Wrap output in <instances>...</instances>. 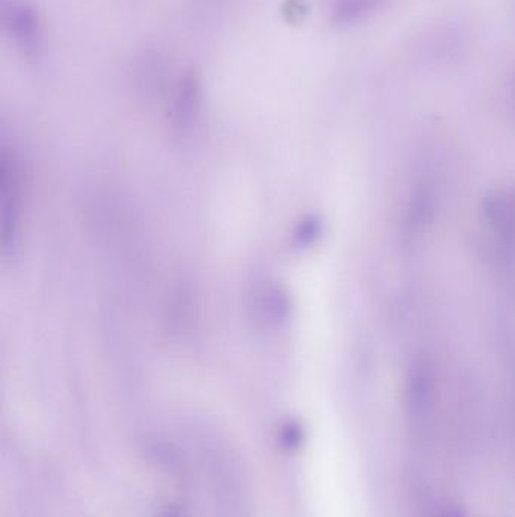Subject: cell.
Returning <instances> with one entry per match:
<instances>
[{
    "label": "cell",
    "instance_id": "4",
    "mask_svg": "<svg viewBox=\"0 0 515 517\" xmlns=\"http://www.w3.org/2000/svg\"><path fill=\"white\" fill-rule=\"evenodd\" d=\"M390 0H339L333 10V22L352 25L383 10Z\"/></svg>",
    "mask_w": 515,
    "mask_h": 517
},
{
    "label": "cell",
    "instance_id": "8",
    "mask_svg": "<svg viewBox=\"0 0 515 517\" xmlns=\"http://www.w3.org/2000/svg\"><path fill=\"white\" fill-rule=\"evenodd\" d=\"M512 90H514V97H515V78H514V82H512Z\"/></svg>",
    "mask_w": 515,
    "mask_h": 517
},
{
    "label": "cell",
    "instance_id": "5",
    "mask_svg": "<svg viewBox=\"0 0 515 517\" xmlns=\"http://www.w3.org/2000/svg\"><path fill=\"white\" fill-rule=\"evenodd\" d=\"M301 439H303V433H301L298 425H286L281 431V443L286 449H297L300 446Z\"/></svg>",
    "mask_w": 515,
    "mask_h": 517
},
{
    "label": "cell",
    "instance_id": "3",
    "mask_svg": "<svg viewBox=\"0 0 515 517\" xmlns=\"http://www.w3.org/2000/svg\"><path fill=\"white\" fill-rule=\"evenodd\" d=\"M200 84L195 76H186L180 82L177 90L176 102H174V117L180 127H189L197 120L200 112Z\"/></svg>",
    "mask_w": 515,
    "mask_h": 517
},
{
    "label": "cell",
    "instance_id": "7",
    "mask_svg": "<svg viewBox=\"0 0 515 517\" xmlns=\"http://www.w3.org/2000/svg\"><path fill=\"white\" fill-rule=\"evenodd\" d=\"M443 517H464V514L458 510H451V511H448V513H446L445 516H443Z\"/></svg>",
    "mask_w": 515,
    "mask_h": 517
},
{
    "label": "cell",
    "instance_id": "6",
    "mask_svg": "<svg viewBox=\"0 0 515 517\" xmlns=\"http://www.w3.org/2000/svg\"><path fill=\"white\" fill-rule=\"evenodd\" d=\"M161 517H180V511L177 508L171 507Z\"/></svg>",
    "mask_w": 515,
    "mask_h": 517
},
{
    "label": "cell",
    "instance_id": "1",
    "mask_svg": "<svg viewBox=\"0 0 515 517\" xmlns=\"http://www.w3.org/2000/svg\"><path fill=\"white\" fill-rule=\"evenodd\" d=\"M484 215L494 235L515 250V188L494 192L485 199Z\"/></svg>",
    "mask_w": 515,
    "mask_h": 517
},
{
    "label": "cell",
    "instance_id": "2",
    "mask_svg": "<svg viewBox=\"0 0 515 517\" xmlns=\"http://www.w3.org/2000/svg\"><path fill=\"white\" fill-rule=\"evenodd\" d=\"M7 26L14 40L28 58H38L41 52V28L34 8L16 2L7 11Z\"/></svg>",
    "mask_w": 515,
    "mask_h": 517
}]
</instances>
